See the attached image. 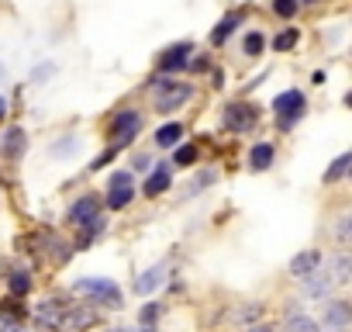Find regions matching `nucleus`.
Masks as SVG:
<instances>
[{"mask_svg": "<svg viewBox=\"0 0 352 332\" xmlns=\"http://www.w3.org/2000/svg\"><path fill=\"white\" fill-rule=\"evenodd\" d=\"M249 332H273L270 325H256V329H249Z\"/></svg>", "mask_w": 352, "mask_h": 332, "instance_id": "29", "label": "nucleus"}, {"mask_svg": "<svg viewBox=\"0 0 352 332\" xmlns=\"http://www.w3.org/2000/svg\"><path fill=\"white\" fill-rule=\"evenodd\" d=\"M138 128H142V114H138L135 107H131V111L114 114V121H111V138H114V149L128 145V142L138 135Z\"/></svg>", "mask_w": 352, "mask_h": 332, "instance_id": "4", "label": "nucleus"}, {"mask_svg": "<svg viewBox=\"0 0 352 332\" xmlns=\"http://www.w3.org/2000/svg\"><path fill=\"white\" fill-rule=\"evenodd\" d=\"M273 11L280 18H294L297 14V0H273Z\"/></svg>", "mask_w": 352, "mask_h": 332, "instance_id": "24", "label": "nucleus"}, {"mask_svg": "<svg viewBox=\"0 0 352 332\" xmlns=\"http://www.w3.org/2000/svg\"><path fill=\"white\" fill-rule=\"evenodd\" d=\"M297 4H318V0H297Z\"/></svg>", "mask_w": 352, "mask_h": 332, "instance_id": "32", "label": "nucleus"}, {"mask_svg": "<svg viewBox=\"0 0 352 332\" xmlns=\"http://www.w3.org/2000/svg\"><path fill=\"white\" fill-rule=\"evenodd\" d=\"M273 114L280 118L283 128H290V125L304 114V94H300V90H283V94H276V101H273Z\"/></svg>", "mask_w": 352, "mask_h": 332, "instance_id": "2", "label": "nucleus"}, {"mask_svg": "<svg viewBox=\"0 0 352 332\" xmlns=\"http://www.w3.org/2000/svg\"><path fill=\"white\" fill-rule=\"evenodd\" d=\"M11 291H14V294H28V291H32V277H28V273H14V277H11Z\"/></svg>", "mask_w": 352, "mask_h": 332, "instance_id": "25", "label": "nucleus"}, {"mask_svg": "<svg viewBox=\"0 0 352 332\" xmlns=\"http://www.w3.org/2000/svg\"><path fill=\"white\" fill-rule=\"evenodd\" d=\"M131 170H148V156H142V152H138V156L131 159Z\"/></svg>", "mask_w": 352, "mask_h": 332, "instance_id": "26", "label": "nucleus"}, {"mask_svg": "<svg viewBox=\"0 0 352 332\" xmlns=\"http://www.w3.org/2000/svg\"><path fill=\"white\" fill-rule=\"evenodd\" d=\"M194 159H197V149L194 145H180V149H176V156H173L176 166H190Z\"/></svg>", "mask_w": 352, "mask_h": 332, "instance_id": "23", "label": "nucleus"}, {"mask_svg": "<svg viewBox=\"0 0 352 332\" xmlns=\"http://www.w3.org/2000/svg\"><path fill=\"white\" fill-rule=\"evenodd\" d=\"M111 332H131V329H111ZM142 332H148V329H142Z\"/></svg>", "mask_w": 352, "mask_h": 332, "instance_id": "31", "label": "nucleus"}, {"mask_svg": "<svg viewBox=\"0 0 352 332\" xmlns=\"http://www.w3.org/2000/svg\"><path fill=\"white\" fill-rule=\"evenodd\" d=\"M180 138H184V125H180V121H169V125L155 128V145H159V149H173Z\"/></svg>", "mask_w": 352, "mask_h": 332, "instance_id": "13", "label": "nucleus"}, {"mask_svg": "<svg viewBox=\"0 0 352 332\" xmlns=\"http://www.w3.org/2000/svg\"><path fill=\"white\" fill-rule=\"evenodd\" d=\"M318 267H321V253L318 249H307V253H300V256L290 260V273L294 277H311Z\"/></svg>", "mask_w": 352, "mask_h": 332, "instance_id": "10", "label": "nucleus"}, {"mask_svg": "<svg viewBox=\"0 0 352 332\" xmlns=\"http://www.w3.org/2000/svg\"><path fill=\"white\" fill-rule=\"evenodd\" d=\"M94 218H100V198H97V194H87V198H80V201L69 208V222L80 225V229H87Z\"/></svg>", "mask_w": 352, "mask_h": 332, "instance_id": "7", "label": "nucleus"}, {"mask_svg": "<svg viewBox=\"0 0 352 332\" xmlns=\"http://www.w3.org/2000/svg\"><path fill=\"white\" fill-rule=\"evenodd\" d=\"M169 166L166 163H159V170H152L148 174V180H145V198H159V194H166L169 191Z\"/></svg>", "mask_w": 352, "mask_h": 332, "instance_id": "11", "label": "nucleus"}, {"mask_svg": "<svg viewBox=\"0 0 352 332\" xmlns=\"http://www.w3.org/2000/svg\"><path fill=\"white\" fill-rule=\"evenodd\" d=\"M73 291H76V294H94L97 301H107L111 308H121V291H118L111 280H100V277H97V280H76Z\"/></svg>", "mask_w": 352, "mask_h": 332, "instance_id": "5", "label": "nucleus"}, {"mask_svg": "<svg viewBox=\"0 0 352 332\" xmlns=\"http://www.w3.org/2000/svg\"><path fill=\"white\" fill-rule=\"evenodd\" d=\"M194 56V42H173L159 52V73H180Z\"/></svg>", "mask_w": 352, "mask_h": 332, "instance_id": "3", "label": "nucleus"}, {"mask_svg": "<svg viewBox=\"0 0 352 332\" xmlns=\"http://www.w3.org/2000/svg\"><path fill=\"white\" fill-rule=\"evenodd\" d=\"M155 311H159V308H155V304H148V308H145V311H142V322H145V325H148V322H152V318H155Z\"/></svg>", "mask_w": 352, "mask_h": 332, "instance_id": "27", "label": "nucleus"}, {"mask_svg": "<svg viewBox=\"0 0 352 332\" xmlns=\"http://www.w3.org/2000/svg\"><path fill=\"white\" fill-rule=\"evenodd\" d=\"M8 332H21V329H8Z\"/></svg>", "mask_w": 352, "mask_h": 332, "instance_id": "33", "label": "nucleus"}, {"mask_svg": "<svg viewBox=\"0 0 352 332\" xmlns=\"http://www.w3.org/2000/svg\"><path fill=\"white\" fill-rule=\"evenodd\" d=\"M4 76H8V70H4V63H0V83H4Z\"/></svg>", "mask_w": 352, "mask_h": 332, "instance_id": "30", "label": "nucleus"}, {"mask_svg": "<svg viewBox=\"0 0 352 332\" xmlns=\"http://www.w3.org/2000/svg\"><path fill=\"white\" fill-rule=\"evenodd\" d=\"M328 322L338 325V329H345V322H349V308H345V301H335V304L328 308Z\"/></svg>", "mask_w": 352, "mask_h": 332, "instance_id": "21", "label": "nucleus"}, {"mask_svg": "<svg viewBox=\"0 0 352 332\" xmlns=\"http://www.w3.org/2000/svg\"><path fill=\"white\" fill-rule=\"evenodd\" d=\"M162 280H166V267H152V270L142 273V280H135V291H138V294H148V291H155Z\"/></svg>", "mask_w": 352, "mask_h": 332, "instance_id": "16", "label": "nucleus"}, {"mask_svg": "<svg viewBox=\"0 0 352 332\" xmlns=\"http://www.w3.org/2000/svg\"><path fill=\"white\" fill-rule=\"evenodd\" d=\"M0 149H4V156H8V159L25 156V149H28V132H25L21 125L8 128V132H4V142H0Z\"/></svg>", "mask_w": 352, "mask_h": 332, "instance_id": "9", "label": "nucleus"}, {"mask_svg": "<svg viewBox=\"0 0 352 332\" xmlns=\"http://www.w3.org/2000/svg\"><path fill=\"white\" fill-rule=\"evenodd\" d=\"M297 28H287V32H280L276 39H273V52H290L294 45H297Z\"/></svg>", "mask_w": 352, "mask_h": 332, "instance_id": "19", "label": "nucleus"}, {"mask_svg": "<svg viewBox=\"0 0 352 332\" xmlns=\"http://www.w3.org/2000/svg\"><path fill=\"white\" fill-rule=\"evenodd\" d=\"M235 25H242V14H239V11H235V14H228V18H221V21L214 25L211 42H214V45H225V42H228V35L235 32Z\"/></svg>", "mask_w": 352, "mask_h": 332, "instance_id": "14", "label": "nucleus"}, {"mask_svg": "<svg viewBox=\"0 0 352 332\" xmlns=\"http://www.w3.org/2000/svg\"><path fill=\"white\" fill-rule=\"evenodd\" d=\"M349 163H352V156H349V152H342V156L331 163V170H324V184H335V180H342V177L349 174Z\"/></svg>", "mask_w": 352, "mask_h": 332, "instance_id": "17", "label": "nucleus"}, {"mask_svg": "<svg viewBox=\"0 0 352 332\" xmlns=\"http://www.w3.org/2000/svg\"><path fill=\"white\" fill-rule=\"evenodd\" d=\"M256 107L252 104H242V101H235V104H228L225 107V125L232 128V132H249L252 125H256Z\"/></svg>", "mask_w": 352, "mask_h": 332, "instance_id": "6", "label": "nucleus"}, {"mask_svg": "<svg viewBox=\"0 0 352 332\" xmlns=\"http://www.w3.org/2000/svg\"><path fill=\"white\" fill-rule=\"evenodd\" d=\"M283 332H318V325H314V318H307V315H297V318H287Z\"/></svg>", "mask_w": 352, "mask_h": 332, "instance_id": "20", "label": "nucleus"}, {"mask_svg": "<svg viewBox=\"0 0 352 332\" xmlns=\"http://www.w3.org/2000/svg\"><path fill=\"white\" fill-rule=\"evenodd\" d=\"M90 325H94V311H87V308H63L59 322H56L59 332H80V329H90Z\"/></svg>", "mask_w": 352, "mask_h": 332, "instance_id": "8", "label": "nucleus"}, {"mask_svg": "<svg viewBox=\"0 0 352 332\" xmlns=\"http://www.w3.org/2000/svg\"><path fill=\"white\" fill-rule=\"evenodd\" d=\"M242 45H245V56H259V52H263V45H266V39H263L259 32H249Z\"/></svg>", "mask_w": 352, "mask_h": 332, "instance_id": "22", "label": "nucleus"}, {"mask_svg": "<svg viewBox=\"0 0 352 332\" xmlns=\"http://www.w3.org/2000/svg\"><path fill=\"white\" fill-rule=\"evenodd\" d=\"M4 114H8V101H4V97H0V118H4Z\"/></svg>", "mask_w": 352, "mask_h": 332, "instance_id": "28", "label": "nucleus"}, {"mask_svg": "<svg viewBox=\"0 0 352 332\" xmlns=\"http://www.w3.org/2000/svg\"><path fill=\"white\" fill-rule=\"evenodd\" d=\"M273 159H276V149L270 145V142H256L252 145V152H249V166H252V170H270V166H273Z\"/></svg>", "mask_w": 352, "mask_h": 332, "instance_id": "12", "label": "nucleus"}, {"mask_svg": "<svg viewBox=\"0 0 352 332\" xmlns=\"http://www.w3.org/2000/svg\"><path fill=\"white\" fill-rule=\"evenodd\" d=\"M59 311H63V304H59V301H45V304L38 308V325H49V329H56V322H59Z\"/></svg>", "mask_w": 352, "mask_h": 332, "instance_id": "18", "label": "nucleus"}, {"mask_svg": "<svg viewBox=\"0 0 352 332\" xmlns=\"http://www.w3.org/2000/svg\"><path fill=\"white\" fill-rule=\"evenodd\" d=\"M190 94H194L190 83H180V80H159V83H155V111L169 114V111L180 107V104H187Z\"/></svg>", "mask_w": 352, "mask_h": 332, "instance_id": "1", "label": "nucleus"}, {"mask_svg": "<svg viewBox=\"0 0 352 332\" xmlns=\"http://www.w3.org/2000/svg\"><path fill=\"white\" fill-rule=\"evenodd\" d=\"M135 198V184H124V187H107V208L121 211L124 205H131Z\"/></svg>", "mask_w": 352, "mask_h": 332, "instance_id": "15", "label": "nucleus"}]
</instances>
